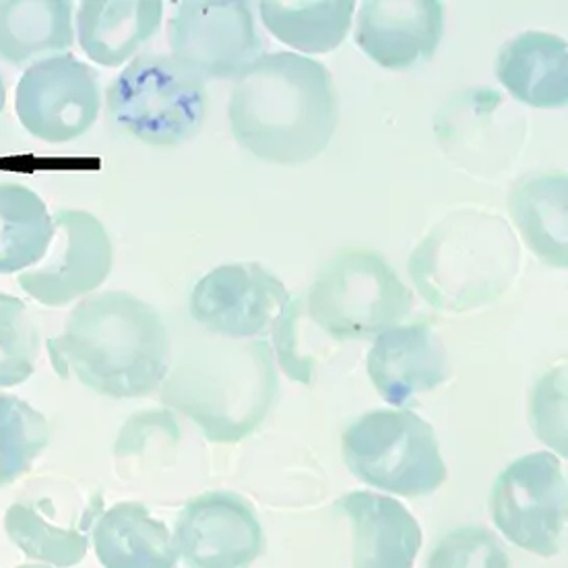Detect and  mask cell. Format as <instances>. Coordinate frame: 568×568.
I'll list each match as a JSON object with an SVG mask.
<instances>
[{
	"label": "cell",
	"instance_id": "cell-8",
	"mask_svg": "<svg viewBox=\"0 0 568 568\" xmlns=\"http://www.w3.org/2000/svg\"><path fill=\"white\" fill-rule=\"evenodd\" d=\"M496 529L525 552L550 558L567 534V476L554 453H531L496 478L490 493Z\"/></svg>",
	"mask_w": 568,
	"mask_h": 568
},
{
	"label": "cell",
	"instance_id": "cell-2",
	"mask_svg": "<svg viewBox=\"0 0 568 568\" xmlns=\"http://www.w3.org/2000/svg\"><path fill=\"white\" fill-rule=\"evenodd\" d=\"M54 371L112 399H139L170 373L172 347L162 316L129 292H100L81 300L64 331L48 339Z\"/></svg>",
	"mask_w": 568,
	"mask_h": 568
},
{
	"label": "cell",
	"instance_id": "cell-30",
	"mask_svg": "<svg viewBox=\"0 0 568 568\" xmlns=\"http://www.w3.org/2000/svg\"><path fill=\"white\" fill-rule=\"evenodd\" d=\"M19 568H50V567H42V565H23V567Z\"/></svg>",
	"mask_w": 568,
	"mask_h": 568
},
{
	"label": "cell",
	"instance_id": "cell-7",
	"mask_svg": "<svg viewBox=\"0 0 568 568\" xmlns=\"http://www.w3.org/2000/svg\"><path fill=\"white\" fill-rule=\"evenodd\" d=\"M342 453L359 481L395 496H428L449 478L433 426L407 409L364 414L345 430Z\"/></svg>",
	"mask_w": 568,
	"mask_h": 568
},
{
	"label": "cell",
	"instance_id": "cell-19",
	"mask_svg": "<svg viewBox=\"0 0 568 568\" xmlns=\"http://www.w3.org/2000/svg\"><path fill=\"white\" fill-rule=\"evenodd\" d=\"M162 17V0H83L77 13L79 45L93 62L120 67L158 33Z\"/></svg>",
	"mask_w": 568,
	"mask_h": 568
},
{
	"label": "cell",
	"instance_id": "cell-17",
	"mask_svg": "<svg viewBox=\"0 0 568 568\" xmlns=\"http://www.w3.org/2000/svg\"><path fill=\"white\" fill-rule=\"evenodd\" d=\"M354 529V568H414L422 527L404 505L383 494H345L337 500Z\"/></svg>",
	"mask_w": 568,
	"mask_h": 568
},
{
	"label": "cell",
	"instance_id": "cell-14",
	"mask_svg": "<svg viewBox=\"0 0 568 568\" xmlns=\"http://www.w3.org/2000/svg\"><path fill=\"white\" fill-rule=\"evenodd\" d=\"M174 541L189 568H248L263 554L265 536L246 498L205 493L180 513Z\"/></svg>",
	"mask_w": 568,
	"mask_h": 568
},
{
	"label": "cell",
	"instance_id": "cell-21",
	"mask_svg": "<svg viewBox=\"0 0 568 568\" xmlns=\"http://www.w3.org/2000/svg\"><path fill=\"white\" fill-rule=\"evenodd\" d=\"M568 179L539 172L521 180L509 195V211L529 251L558 270L568 265Z\"/></svg>",
	"mask_w": 568,
	"mask_h": 568
},
{
	"label": "cell",
	"instance_id": "cell-1",
	"mask_svg": "<svg viewBox=\"0 0 568 568\" xmlns=\"http://www.w3.org/2000/svg\"><path fill=\"white\" fill-rule=\"evenodd\" d=\"M232 135L263 162L298 165L327 150L339 124V100L327 67L294 52L255 60L230 95Z\"/></svg>",
	"mask_w": 568,
	"mask_h": 568
},
{
	"label": "cell",
	"instance_id": "cell-29",
	"mask_svg": "<svg viewBox=\"0 0 568 568\" xmlns=\"http://www.w3.org/2000/svg\"><path fill=\"white\" fill-rule=\"evenodd\" d=\"M4 104H7V88H4V81H2V77H0V114H2V110H4Z\"/></svg>",
	"mask_w": 568,
	"mask_h": 568
},
{
	"label": "cell",
	"instance_id": "cell-26",
	"mask_svg": "<svg viewBox=\"0 0 568 568\" xmlns=\"http://www.w3.org/2000/svg\"><path fill=\"white\" fill-rule=\"evenodd\" d=\"M40 331L23 300L0 294V389L16 387L36 373Z\"/></svg>",
	"mask_w": 568,
	"mask_h": 568
},
{
	"label": "cell",
	"instance_id": "cell-24",
	"mask_svg": "<svg viewBox=\"0 0 568 568\" xmlns=\"http://www.w3.org/2000/svg\"><path fill=\"white\" fill-rule=\"evenodd\" d=\"M54 220L44 201L23 184H0V275L31 270L44 258Z\"/></svg>",
	"mask_w": 568,
	"mask_h": 568
},
{
	"label": "cell",
	"instance_id": "cell-10",
	"mask_svg": "<svg viewBox=\"0 0 568 568\" xmlns=\"http://www.w3.org/2000/svg\"><path fill=\"white\" fill-rule=\"evenodd\" d=\"M100 494L83 498L73 486L36 481L4 513V531L21 552L48 567H77L90 548V531L100 519Z\"/></svg>",
	"mask_w": 568,
	"mask_h": 568
},
{
	"label": "cell",
	"instance_id": "cell-4",
	"mask_svg": "<svg viewBox=\"0 0 568 568\" xmlns=\"http://www.w3.org/2000/svg\"><path fill=\"white\" fill-rule=\"evenodd\" d=\"M277 385L267 342L210 345L168 376L162 402L193 419L210 443H239L270 414Z\"/></svg>",
	"mask_w": 568,
	"mask_h": 568
},
{
	"label": "cell",
	"instance_id": "cell-9",
	"mask_svg": "<svg viewBox=\"0 0 568 568\" xmlns=\"http://www.w3.org/2000/svg\"><path fill=\"white\" fill-rule=\"evenodd\" d=\"M172 57L196 77H240L263 57L255 17L244 0H184L168 23Z\"/></svg>",
	"mask_w": 568,
	"mask_h": 568
},
{
	"label": "cell",
	"instance_id": "cell-5",
	"mask_svg": "<svg viewBox=\"0 0 568 568\" xmlns=\"http://www.w3.org/2000/svg\"><path fill=\"white\" fill-rule=\"evenodd\" d=\"M207 104L205 81L165 54H139L105 90L112 126L155 148H176L195 139Z\"/></svg>",
	"mask_w": 568,
	"mask_h": 568
},
{
	"label": "cell",
	"instance_id": "cell-15",
	"mask_svg": "<svg viewBox=\"0 0 568 568\" xmlns=\"http://www.w3.org/2000/svg\"><path fill=\"white\" fill-rule=\"evenodd\" d=\"M445 36L440 0H366L356 21V44L371 59L405 71L436 54Z\"/></svg>",
	"mask_w": 568,
	"mask_h": 568
},
{
	"label": "cell",
	"instance_id": "cell-28",
	"mask_svg": "<svg viewBox=\"0 0 568 568\" xmlns=\"http://www.w3.org/2000/svg\"><path fill=\"white\" fill-rule=\"evenodd\" d=\"M531 426L539 440L567 457V371L554 368L531 393Z\"/></svg>",
	"mask_w": 568,
	"mask_h": 568
},
{
	"label": "cell",
	"instance_id": "cell-11",
	"mask_svg": "<svg viewBox=\"0 0 568 568\" xmlns=\"http://www.w3.org/2000/svg\"><path fill=\"white\" fill-rule=\"evenodd\" d=\"M100 108V77L73 54L33 62L17 83V119L45 143H71L85 135Z\"/></svg>",
	"mask_w": 568,
	"mask_h": 568
},
{
	"label": "cell",
	"instance_id": "cell-25",
	"mask_svg": "<svg viewBox=\"0 0 568 568\" xmlns=\"http://www.w3.org/2000/svg\"><path fill=\"white\" fill-rule=\"evenodd\" d=\"M48 445L44 414L17 395L0 393V488L23 478Z\"/></svg>",
	"mask_w": 568,
	"mask_h": 568
},
{
	"label": "cell",
	"instance_id": "cell-27",
	"mask_svg": "<svg viewBox=\"0 0 568 568\" xmlns=\"http://www.w3.org/2000/svg\"><path fill=\"white\" fill-rule=\"evenodd\" d=\"M426 568H510V560L493 531L459 527L434 546Z\"/></svg>",
	"mask_w": 568,
	"mask_h": 568
},
{
	"label": "cell",
	"instance_id": "cell-12",
	"mask_svg": "<svg viewBox=\"0 0 568 568\" xmlns=\"http://www.w3.org/2000/svg\"><path fill=\"white\" fill-rule=\"evenodd\" d=\"M52 220L54 236L48 253L19 275V285L36 302L62 308L104 284L114 248L104 224L88 211L60 210Z\"/></svg>",
	"mask_w": 568,
	"mask_h": 568
},
{
	"label": "cell",
	"instance_id": "cell-3",
	"mask_svg": "<svg viewBox=\"0 0 568 568\" xmlns=\"http://www.w3.org/2000/svg\"><path fill=\"white\" fill-rule=\"evenodd\" d=\"M510 225L488 211H453L409 256L422 298L445 313H467L500 298L519 270Z\"/></svg>",
	"mask_w": 568,
	"mask_h": 568
},
{
	"label": "cell",
	"instance_id": "cell-23",
	"mask_svg": "<svg viewBox=\"0 0 568 568\" xmlns=\"http://www.w3.org/2000/svg\"><path fill=\"white\" fill-rule=\"evenodd\" d=\"M265 28L282 42L306 54H325L347 38L354 0H261Z\"/></svg>",
	"mask_w": 568,
	"mask_h": 568
},
{
	"label": "cell",
	"instance_id": "cell-16",
	"mask_svg": "<svg viewBox=\"0 0 568 568\" xmlns=\"http://www.w3.org/2000/svg\"><path fill=\"white\" fill-rule=\"evenodd\" d=\"M376 393L395 407L409 405L450 376L449 354L430 323L395 325L381 333L366 359Z\"/></svg>",
	"mask_w": 568,
	"mask_h": 568
},
{
	"label": "cell",
	"instance_id": "cell-13",
	"mask_svg": "<svg viewBox=\"0 0 568 568\" xmlns=\"http://www.w3.org/2000/svg\"><path fill=\"white\" fill-rule=\"evenodd\" d=\"M294 300L258 263H232L210 271L191 294V314L227 339H251L273 331Z\"/></svg>",
	"mask_w": 568,
	"mask_h": 568
},
{
	"label": "cell",
	"instance_id": "cell-6",
	"mask_svg": "<svg viewBox=\"0 0 568 568\" xmlns=\"http://www.w3.org/2000/svg\"><path fill=\"white\" fill-rule=\"evenodd\" d=\"M414 296L387 258L366 248H345L321 267L306 313L333 339H373L399 325Z\"/></svg>",
	"mask_w": 568,
	"mask_h": 568
},
{
	"label": "cell",
	"instance_id": "cell-20",
	"mask_svg": "<svg viewBox=\"0 0 568 568\" xmlns=\"http://www.w3.org/2000/svg\"><path fill=\"white\" fill-rule=\"evenodd\" d=\"M91 538L104 568H179L174 536L143 503L124 500L102 513Z\"/></svg>",
	"mask_w": 568,
	"mask_h": 568
},
{
	"label": "cell",
	"instance_id": "cell-22",
	"mask_svg": "<svg viewBox=\"0 0 568 568\" xmlns=\"http://www.w3.org/2000/svg\"><path fill=\"white\" fill-rule=\"evenodd\" d=\"M71 0H2L0 59L16 67L64 52L73 45Z\"/></svg>",
	"mask_w": 568,
	"mask_h": 568
},
{
	"label": "cell",
	"instance_id": "cell-18",
	"mask_svg": "<svg viewBox=\"0 0 568 568\" xmlns=\"http://www.w3.org/2000/svg\"><path fill=\"white\" fill-rule=\"evenodd\" d=\"M496 77L515 100L558 110L568 104V45L546 31H524L500 48Z\"/></svg>",
	"mask_w": 568,
	"mask_h": 568
}]
</instances>
